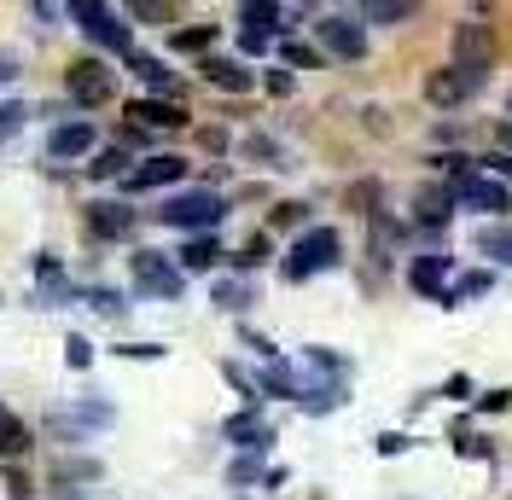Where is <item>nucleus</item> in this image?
<instances>
[{"label": "nucleus", "mask_w": 512, "mask_h": 500, "mask_svg": "<svg viewBox=\"0 0 512 500\" xmlns=\"http://www.w3.org/2000/svg\"><path fill=\"white\" fill-rule=\"evenodd\" d=\"M344 262V239L332 233V227H303L297 233V245L286 250V274L291 285H303V280H315V274H326V268H338Z\"/></svg>", "instance_id": "f257e3e1"}, {"label": "nucleus", "mask_w": 512, "mask_h": 500, "mask_svg": "<svg viewBox=\"0 0 512 500\" xmlns=\"http://www.w3.org/2000/svg\"><path fill=\"white\" fill-rule=\"evenodd\" d=\"M163 227H175V233H210V227H222L227 221V204H222V192H210V187H192V192H175V198H163V210H158Z\"/></svg>", "instance_id": "f03ea898"}, {"label": "nucleus", "mask_w": 512, "mask_h": 500, "mask_svg": "<svg viewBox=\"0 0 512 500\" xmlns=\"http://www.w3.org/2000/svg\"><path fill=\"white\" fill-rule=\"evenodd\" d=\"M128 274H134V291H146V297H181L187 291V274L163 250H134L128 256Z\"/></svg>", "instance_id": "7ed1b4c3"}, {"label": "nucleus", "mask_w": 512, "mask_h": 500, "mask_svg": "<svg viewBox=\"0 0 512 500\" xmlns=\"http://www.w3.org/2000/svg\"><path fill=\"white\" fill-rule=\"evenodd\" d=\"M489 76H472V70H460V64H443V70H431L425 76V105H437V111H454V105H466V99L478 94Z\"/></svg>", "instance_id": "20e7f679"}, {"label": "nucleus", "mask_w": 512, "mask_h": 500, "mask_svg": "<svg viewBox=\"0 0 512 500\" xmlns=\"http://www.w3.org/2000/svg\"><path fill=\"white\" fill-rule=\"evenodd\" d=\"M64 88H70V99H76L82 111H94V105H105V99L117 94V76H111L99 59H76L70 70H64Z\"/></svg>", "instance_id": "39448f33"}, {"label": "nucleus", "mask_w": 512, "mask_h": 500, "mask_svg": "<svg viewBox=\"0 0 512 500\" xmlns=\"http://www.w3.org/2000/svg\"><path fill=\"white\" fill-rule=\"evenodd\" d=\"M70 18L82 24V35H94L99 47H111V53H134V47H128V24L111 12V6H99V0H76Z\"/></svg>", "instance_id": "423d86ee"}, {"label": "nucleus", "mask_w": 512, "mask_h": 500, "mask_svg": "<svg viewBox=\"0 0 512 500\" xmlns=\"http://www.w3.org/2000/svg\"><path fill=\"white\" fill-rule=\"evenodd\" d=\"M454 64H460V70H472V76H489V64H495V35H489L483 18L454 24Z\"/></svg>", "instance_id": "0eeeda50"}, {"label": "nucleus", "mask_w": 512, "mask_h": 500, "mask_svg": "<svg viewBox=\"0 0 512 500\" xmlns=\"http://www.w3.org/2000/svg\"><path fill=\"white\" fill-rule=\"evenodd\" d=\"M181 181H187V157H175V152L146 157V163H134L123 175L128 192H163V187H181Z\"/></svg>", "instance_id": "6e6552de"}, {"label": "nucleus", "mask_w": 512, "mask_h": 500, "mask_svg": "<svg viewBox=\"0 0 512 500\" xmlns=\"http://www.w3.org/2000/svg\"><path fill=\"white\" fill-rule=\"evenodd\" d=\"M111 419H117V407H111V402H76V407H64V413H53L47 425H53V437L82 442L88 431H105Z\"/></svg>", "instance_id": "1a4fd4ad"}, {"label": "nucleus", "mask_w": 512, "mask_h": 500, "mask_svg": "<svg viewBox=\"0 0 512 500\" xmlns=\"http://www.w3.org/2000/svg\"><path fill=\"white\" fill-rule=\"evenodd\" d=\"M315 35H320V53H332V59H350V64H355L361 53H367V30H361L355 18H344V12L320 18Z\"/></svg>", "instance_id": "9d476101"}, {"label": "nucleus", "mask_w": 512, "mask_h": 500, "mask_svg": "<svg viewBox=\"0 0 512 500\" xmlns=\"http://www.w3.org/2000/svg\"><path fill=\"white\" fill-rule=\"evenodd\" d=\"M82 221H88L94 239H128V233H134V210L117 204V198H94V204L82 210Z\"/></svg>", "instance_id": "9b49d317"}, {"label": "nucleus", "mask_w": 512, "mask_h": 500, "mask_svg": "<svg viewBox=\"0 0 512 500\" xmlns=\"http://www.w3.org/2000/svg\"><path fill=\"white\" fill-rule=\"evenodd\" d=\"M454 198H460L466 210H478V216H495V221L507 216V204H512V192L501 187V181H489V175H472V181L454 192Z\"/></svg>", "instance_id": "f8f14e48"}, {"label": "nucleus", "mask_w": 512, "mask_h": 500, "mask_svg": "<svg viewBox=\"0 0 512 500\" xmlns=\"http://www.w3.org/2000/svg\"><path fill=\"white\" fill-rule=\"evenodd\" d=\"M94 123H88V117H82V123H59L53 128V134H47V152L59 157V163H70V157H88L94 152Z\"/></svg>", "instance_id": "ddd939ff"}, {"label": "nucleus", "mask_w": 512, "mask_h": 500, "mask_svg": "<svg viewBox=\"0 0 512 500\" xmlns=\"http://www.w3.org/2000/svg\"><path fill=\"white\" fill-rule=\"evenodd\" d=\"M222 437H227V442H239V448H251V454H268V448H274V431H268V425L256 419L251 407L227 419V425H222Z\"/></svg>", "instance_id": "4468645a"}, {"label": "nucleus", "mask_w": 512, "mask_h": 500, "mask_svg": "<svg viewBox=\"0 0 512 500\" xmlns=\"http://www.w3.org/2000/svg\"><path fill=\"white\" fill-rule=\"evenodd\" d=\"M408 285H414L419 297H437L443 303V291H448V256H414V268H408Z\"/></svg>", "instance_id": "2eb2a0df"}, {"label": "nucleus", "mask_w": 512, "mask_h": 500, "mask_svg": "<svg viewBox=\"0 0 512 500\" xmlns=\"http://www.w3.org/2000/svg\"><path fill=\"white\" fill-rule=\"evenodd\" d=\"M198 70H204V82H210V88H222V94H245V88H256V76L239 59H204Z\"/></svg>", "instance_id": "dca6fc26"}, {"label": "nucleus", "mask_w": 512, "mask_h": 500, "mask_svg": "<svg viewBox=\"0 0 512 500\" xmlns=\"http://www.w3.org/2000/svg\"><path fill=\"white\" fill-rule=\"evenodd\" d=\"M128 117H140V128H187V111L175 99H134Z\"/></svg>", "instance_id": "f3484780"}, {"label": "nucleus", "mask_w": 512, "mask_h": 500, "mask_svg": "<svg viewBox=\"0 0 512 500\" xmlns=\"http://www.w3.org/2000/svg\"><path fill=\"white\" fill-rule=\"evenodd\" d=\"M99 477H105V466L94 454H70V460L53 466V489H76V483H99Z\"/></svg>", "instance_id": "a211bd4d"}, {"label": "nucleus", "mask_w": 512, "mask_h": 500, "mask_svg": "<svg viewBox=\"0 0 512 500\" xmlns=\"http://www.w3.org/2000/svg\"><path fill=\"white\" fill-rule=\"evenodd\" d=\"M448 204H454V192H443V187H419V198H414V221H419V227H443V221L454 216Z\"/></svg>", "instance_id": "6ab92c4d"}, {"label": "nucleus", "mask_w": 512, "mask_h": 500, "mask_svg": "<svg viewBox=\"0 0 512 500\" xmlns=\"http://www.w3.org/2000/svg\"><path fill=\"white\" fill-rule=\"evenodd\" d=\"M472 245H478V256H489V262H507V268H512V221H489Z\"/></svg>", "instance_id": "aec40b11"}, {"label": "nucleus", "mask_w": 512, "mask_h": 500, "mask_svg": "<svg viewBox=\"0 0 512 500\" xmlns=\"http://www.w3.org/2000/svg\"><path fill=\"white\" fill-rule=\"evenodd\" d=\"M128 70H134V76H140V82H146L152 94H169V88H175L169 64H163V59H152V53H128Z\"/></svg>", "instance_id": "412c9836"}, {"label": "nucleus", "mask_w": 512, "mask_h": 500, "mask_svg": "<svg viewBox=\"0 0 512 500\" xmlns=\"http://www.w3.org/2000/svg\"><path fill=\"white\" fill-rule=\"evenodd\" d=\"M280 18H286V12H280L274 0H245V6H239V24H245L251 35H268V30H280Z\"/></svg>", "instance_id": "4be33fe9"}, {"label": "nucleus", "mask_w": 512, "mask_h": 500, "mask_svg": "<svg viewBox=\"0 0 512 500\" xmlns=\"http://www.w3.org/2000/svg\"><path fill=\"white\" fill-rule=\"evenodd\" d=\"M24 448H30V425L12 419V413H0V460H18Z\"/></svg>", "instance_id": "5701e85b"}, {"label": "nucleus", "mask_w": 512, "mask_h": 500, "mask_svg": "<svg viewBox=\"0 0 512 500\" xmlns=\"http://www.w3.org/2000/svg\"><path fill=\"white\" fill-rule=\"evenodd\" d=\"M216 239H192L187 250H181V274H204V268H216Z\"/></svg>", "instance_id": "b1692460"}, {"label": "nucleus", "mask_w": 512, "mask_h": 500, "mask_svg": "<svg viewBox=\"0 0 512 500\" xmlns=\"http://www.w3.org/2000/svg\"><path fill=\"white\" fill-rule=\"evenodd\" d=\"M483 291H489V274H460V280L443 291V309H460L466 297H483Z\"/></svg>", "instance_id": "393cba45"}, {"label": "nucleus", "mask_w": 512, "mask_h": 500, "mask_svg": "<svg viewBox=\"0 0 512 500\" xmlns=\"http://www.w3.org/2000/svg\"><path fill=\"white\" fill-rule=\"evenodd\" d=\"M88 175H94V181H111V175H128V152H123V146H105V152H99L94 163H88Z\"/></svg>", "instance_id": "a878e982"}, {"label": "nucleus", "mask_w": 512, "mask_h": 500, "mask_svg": "<svg viewBox=\"0 0 512 500\" xmlns=\"http://www.w3.org/2000/svg\"><path fill=\"white\" fill-rule=\"evenodd\" d=\"M210 41H216V30H210V24H198V30H175V35H169V47H175V53H210Z\"/></svg>", "instance_id": "bb28decb"}, {"label": "nucleus", "mask_w": 512, "mask_h": 500, "mask_svg": "<svg viewBox=\"0 0 512 500\" xmlns=\"http://www.w3.org/2000/svg\"><path fill=\"white\" fill-rule=\"evenodd\" d=\"M216 309H227V314L251 309V285H239V280H222V285H216Z\"/></svg>", "instance_id": "cd10ccee"}, {"label": "nucleus", "mask_w": 512, "mask_h": 500, "mask_svg": "<svg viewBox=\"0 0 512 500\" xmlns=\"http://www.w3.org/2000/svg\"><path fill=\"white\" fill-rule=\"evenodd\" d=\"M361 18H373V24H402V18H414V6H408V0H384V6L373 0Z\"/></svg>", "instance_id": "c85d7f7f"}, {"label": "nucleus", "mask_w": 512, "mask_h": 500, "mask_svg": "<svg viewBox=\"0 0 512 500\" xmlns=\"http://www.w3.org/2000/svg\"><path fill=\"white\" fill-rule=\"evenodd\" d=\"M64 361H70V367H76V373H82V367H88V361H94V344H88V338H82V332H70V338H64Z\"/></svg>", "instance_id": "c756f323"}, {"label": "nucleus", "mask_w": 512, "mask_h": 500, "mask_svg": "<svg viewBox=\"0 0 512 500\" xmlns=\"http://www.w3.org/2000/svg\"><path fill=\"white\" fill-rule=\"evenodd\" d=\"M24 117H30V111H24L18 99H6V105H0V140H12V134L24 128Z\"/></svg>", "instance_id": "7c9ffc66"}, {"label": "nucleus", "mask_w": 512, "mask_h": 500, "mask_svg": "<svg viewBox=\"0 0 512 500\" xmlns=\"http://www.w3.org/2000/svg\"><path fill=\"white\" fill-rule=\"evenodd\" d=\"M303 221H309V204H274L268 227H303Z\"/></svg>", "instance_id": "2f4dec72"}, {"label": "nucleus", "mask_w": 512, "mask_h": 500, "mask_svg": "<svg viewBox=\"0 0 512 500\" xmlns=\"http://www.w3.org/2000/svg\"><path fill=\"white\" fill-rule=\"evenodd\" d=\"M233 262H239V268H262V262H268V233H256L251 245L233 256Z\"/></svg>", "instance_id": "473e14b6"}, {"label": "nucleus", "mask_w": 512, "mask_h": 500, "mask_svg": "<svg viewBox=\"0 0 512 500\" xmlns=\"http://www.w3.org/2000/svg\"><path fill=\"white\" fill-rule=\"evenodd\" d=\"M286 64L309 70V64H320V53H315V47H303V41H286Z\"/></svg>", "instance_id": "72a5a7b5"}, {"label": "nucleus", "mask_w": 512, "mask_h": 500, "mask_svg": "<svg viewBox=\"0 0 512 500\" xmlns=\"http://www.w3.org/2000/svg\"><path fill=\"white\" fill-rule=\"evenodd\" d=\"M117 355L123 361H163V344H123Z\"/></svg>", "instance_id": "f704fd0d"}, {"label": "nucleus", "mask_w": 512, "mask_h": 500, "mask_svg": "<svg viewBox=\"0 0 512 500\" xmlns=\"http://www.w3.org/2000/svg\"><path fill=\"white\" fill-rule=\"evenodd\" d=\"M88 303H94L99 314H123V297H117V291H88Z\"/></svg>", "instance_id": "c9c22d12"}, {"label": "nucleus", "mask_w": 512, "mask_h": 500, "mask_svg": "<svg viewBox=\"0 0 512 500\" xmlns=\"http://www.w3.org/2000/svg\"><path fill=\"white\" fill-rule=\"evenodd\" d=\"M291 88H297V82H291V70H268V94H280V99H286Z\"/></svg>", "instance_id": "e433bc0d"}, {"label": "nucleus", "mask_w": 512, "mask_h": 500, "mask_svg": "<svg viewBox=\"0 0 512 500\" xmlns=\"http://www.w3.org/2000/svg\"><path fill=\"white\" fill-rule=\"evenodd\" d=\"M373 448H379V454H402V448H408V437H402V431H384Z\"/></svg>", "instance_id": "4c0bfd02"}, {"label": "nucleus", "mask_w": 512, "mask_h": 500, "mask_svg": "<svg viewBox=\"0 0 512 500\" xmlns=\"http://www.w3.org/2000/svg\"><path fill=\"white\" fill-rule=\"evenodd\" d=\"M256 477V460H233V466H227V483H251Z\"/></svg>", "instance_id": "58836bf2"}, {"label": "nucleus", "mask_w": 512, "mask_h": 500, "mask_svg": "<svg viewBox=\"0 0 512 500\" xmlns=\"http://www.w3.org/2000/svg\"><path fill=\"white\" fill-rule=\"evenodd\" d=\"M466 390H472V384H466V378H460V373H454V378H448V384H443V396H454V402H466Z\"/></svg>", "instance_id": "ea45409f"}, {"label": "nucleus", "mask_w": 512, "mask_h": 500, "mask_svg": "<svg viewBox=\"0 0 512 500\" xmlns=\"http://www.w3.org/2000/svg\"><path fill=\"white\" fill-rule=\"evenodd\" d=\"M507 402H512L507 390H489V396H483V413H501V407H507Z\"/></svg>", "instance_id": "a19ab883"}, {"label": "nucleus", "mask_w": 512, "mask_h": 500, "mask_svg": "<svg viewBox=\"0 0 512 500\" xmlns=\"http://www.w3.org/2000/svg\"><path fill=\"white\" fill-rule=\"evenodd\" d=\"M373 192H379L373 181H367V187H355V192H350V204H355V210H361V204H373ZM361 216H367V210H361Z\"/></svg>", "instance_id": "79ce46f5"}, {"label": "nucleus", "mask_w": 512, "mask_h": 500, "mask_svg": "<svg viewBox=\"0 0 512 500\" xmlns=\"http://www.w3.org/2000/svg\"><path fill=\"white\" fill-rule=\"evenodd\" d=\"M12 76H18V59H6V53H0V82H12Z\"/></svg>", "instance_id": "37998d69"}, {"label": "nucleus", "mask_w": 512, "mask_h": 500, "mask_svg": "<svg viewBox=\"0 0 512 500\" xmlns=\"http://www.w3.org/2000/svg\"><path fill=\"white\" fill-rule=\"evenodd\" d=\"M501 152L512 157V123H501Z\"/></svg>", "instance_id": "c03bdc74"}, {"label": "nucleus", "mask_w": 512, "mask_h": 500, "mask_svg": "<svg viewBox=\"0 0 512 500\" xmlns=\"http://www.w3.org/2000/svg\"><path fill=\"white\" fill-rule=\"evenodd\" d=\"M64 500H70V495H64Z\"/></svg>", "instance_id": "a18cd8bd"}]
</instances>
